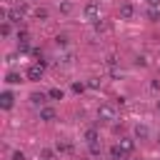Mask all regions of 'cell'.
<instances>
[{"mask_svg": "<svg viewBox=\"0 0 160 160\" xmlns=\"http://www.w3.org/2000/svg\"><path fill=\"white\" fill-rule=\"evenodd\" d=\"M82 15H85V20H90V22L100 20V8H98V2H88V5L82 8Z\"/></svg>", "mask_w": 160, "mask_h": 160, "instance_id": "6da1fadb", "label": "cell"}, {"mask_svg": "<svg viewBox=\"0 0 160 160\" xmlns=\"http://www.w3.org/2000/svg\"><path fill=\"white\" fill-rule=\"evenodd\" d=\"M98 118H100L102 122H112V120H115V108H112V105H100Z\"/></svg>", "mask_w": 160, "mask_h": 160, "instance_id": "7a4b0ae2", "label": "cell"}, {"mask_svg": "<svg viewBox=\"0 0 160 160\" xmlns=\"http://www.w3.org/2000/svg\"><path fill=\"white\" fill-rule=\"evenodd\" d=\"M132 15H135V8H132V2H122V5H120V18H122V20H130Z\"/></svg>", "mask_w": 160, "mask_h": 160, "instance_id": "3957f363", "label": "cell"}, {"mask_svg": "<svg viewBox=\"0 0 160 160\" xmlns=\"http://www.w3.org/2000/svg\"><path fill=\"white\" fill-rule=\"evenodd\" d=\"M135 138L138 140H148L150 138V128L148 125H135Z\"/></svg>", "mask_w": 160, "mask_h": 160, "instance_id": "277c9868", "label": "cell"}, {"mask_svg": "<svg viewBox=\"0 0 160 160\" xmlns=\"http://www.w3.org/2000/svg\"><path fill=\"white\" fill-rule=\"evenodd\" d=\"M28 78H30V80H40V78H42V65H32V68H28Z\"/></svg>", "mask_w": 160, "mask_h": 160, "instance_id": "5b68a950", "label": "cell"}, {"mask_svg": "<svg viewBox=\"0 0 160 160\" xmlns=\"http://www.w3.org/2000/svg\"><path fill=\"white\" fill-rule=\"evenodd\" d=\"M0 100H2V108H5V110H10V108H12V102H15V95H12L10 90H5Z\"/></svg>", "mask_w": 160, "mask_h": 160, "instance_id": "8992f818", "label": "cell"}, {"mask_svg": "<svg viewBox=\"0 0 160 160\" xmlns=\"http://www.w3.org/2000/svg\"><path fill=\"white\" fill-rule=\"evenodd\" d=\"M52 118H55V110H52V108H40V120L50 122Z\"/></svg>", "mask_w": 160, "mask_h": 160, "instance_id": "52a82bcc", "label": "cell"}, {"mask_svg": "<svg viewBox=\"0 0 160 160\" xmlns=\"http://www.w3.org/2000/svg\"><path fill=\"white\" fill-rule=\"evenodd\" d=\"M132 145H135V142H132V138H122V140H120V145H118V148H120V150H122V152H130V150H132Z\"/></svg>", "mask_w": 160, "mask_h": 160, "instance_id": "ba28073f", "label": "cell"}, {"mask_svg": "<svg viewBox=\"0 0 160 160\" xmlns=\"http://www.w3.org/2000/svg\"><path fill=\"white\" fill-rule=\"evenodd\" d=\"M145 15H148V20H150V22H158V20H160V10H158V8H148V12H145Z\"/></svg>", "mask_w": 160, "mask_h": 160, "instance_id": "9c48e42d", "label": "cell"}, {"mask_svg": "<svg viewBox=\"0 0 160 160\" xmlns=\"http://www.w3.org/2000/svg\"><path fill=\"white\" fill-rule=\"evenodd\" d=\"M30 100H32L35 105H45V100H48V95H45V92H32V95H30Z\"/></svg>", "mask_w": 160, "mask_h": 160, "instance_id": "30bf717a", "label": "cell"}, {"mask_svg": "<svg viewBox=\"0 0 160 160\" xmlns=\"http://www.w3.org/2000/svg\"><path fill=\"white\" fill-rule=\"evenodd\" d=\"M48 98H52V100H62V90H60V88H52V90L48 92Z\"/></svg>", "mask_w": 160, "mask_h": 160, "instance_id": "8fae6325", "label": "cell"}, {"mask_svg": "<svg viewBox=\"0 0 160 160\" xmlns=\"http://www.w3.org/2000/svg\"><path fill=\"white\" fill-rule=\"evenodd\" d=\"M55 45H58V48H65V45H68V35H58V38H55Z\"/></svg>", "mask_w": 160, "mask_h": 160, "instance_id": "7c38bea8", "label": "cell"}, {"mask_svg": "<svg viewBox=\"0 0 160 160\" xmlns=\"http://www.w3.org/2000/svg\"><path fill=\"white\" fill-rule=\"evenodd\" d=\"M8 82H10V85L20 82V75H18V72H10V75H8Z\"/></svg>", "mask_w": 160, "mask_h": 160, "instance_id": "4fadbf2b", "label": "cell"}, {"mask_svg": "<svg viewBox=\"0 0 160 160\" xmlns=\"http://www.w3.org/2000/svg\"><path fill=\"white\" fill-rule=\"evenodd\" d=\"M35 18H48V10H45V8H38V10H35Z\"/></svg>", "mask_w": 160, "mask_h": 160, "instance_id": "5bb4252c", "label": "cell"}, {"mask_svg": "<svg viewBox=\"0 0 160 160\" xmlns=\"http://www.w3.org/2000/svg\"><path fill=\"white\" fill-rule=\"evenodd\" d=\"M72 90H75V92H82V90H85V85H82V82H75V85H72Z\"/></svg>", "mask_w": 160, "mask_h": 160, "instance_id": "9a60e30c", "label": "cell"}, {"mask_svg": "<svg viewBox=\"0 0 160 160\" xmlns=\"http://www.w3.org/2000/svg\"><path fill=\"white\" fill-rule=\"evenodd\" d=\"M12 160H25V155H22L20 150H15V152H12Z\"/></svg>", "mask_w": 160, "mask_h": 160, "instance_id": "2e32d148", "label": "cell"}, {"mask_svg": "<svg viewBox=\"0 0 160 160\" xmlns=\"http://www.w3.org/2000/svg\"><path fill=\"white\" fill-rule=\"evenodd\" d=\"M148 2V8H160V0H145Z\"/></svg>", "mask_w": 160, "mask_h": 160, "instance_id": "e0dca14e", "label": "cell"}, {"mask_svg": "<svg viewBox=\"0 0 160 160\" xmlns=\"http://www.w3.org/2000/svg\"><path fill=\"white\" fill-rule=\"evenodd\" d=\"M158 110H160V100H158Z\"/></svg>", "mask_w": 160, "mask_h": 160, "instance_id": "ac0fdd59", "label": "cell"}]
</instances>
